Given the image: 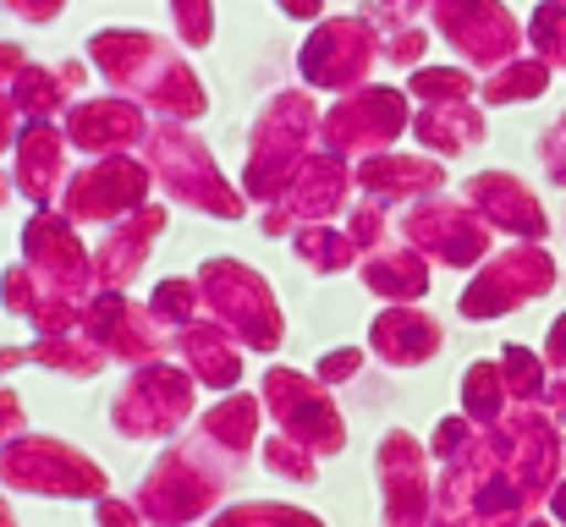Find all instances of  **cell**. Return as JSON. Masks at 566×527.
<instances>
[{
    "label": "cell",
    "instance_id": "obj_1",
    "mask_svg": "<svg viewBox=\"0 0 566 527\" xmlns=\"http://www.w3.org/2000/svg\"><path fill=\"white\" fill-rule=\"evenodd\" d=\"M551 286H556V259L545 247L523 242V247H512V253H501L479 270V281L462 292V314L468 319H501V314L545 297Z\"/></svg>",
    "mask_w": 566,
    "mask_h": 527
},
{
    "label": "cell",
    "instance_id": "obj_14",
    "mask_svg": "<svg viewBox=\"0 0 566 527\" xmlns=\"http://www.w3.org/2000/svg\"><path fill=\"white\" fill-rule=\"evenodd\" d=\"M11 11L39 22V17H55V11H61V0H11Z\"/></svg>",
    "mask_w": 566,
    "mask_h": 527
},
{
    "label": "cell",
    "instance_id": "obj_13",
    "mask_svg": "<svg viewBox=\"0 0 566 527\" xmlns=\"http://www.w3.org/2000/svg\"><path fill=\"white\" fill-rule=\"evenodd\" d=\"M44 160H61V155H55V138H50V133H44V149H39V160H33V166H44ZM22 187H28L33 198H44V176H28Z\"/></svg>",
    "mask_w": 566,
    "mask_h": 527
},
{
    "label": "cell",
    "instance_id": "obj_3",
    "mask_svg": "<svg viewBox=\"0 0 566 527\" xmlns=\"http://www.w3.org/2000/svg\"><path fill=\"white\" fill-rule=\"evenodd\" d=\"M468 203L479 209V220L484 225H495V231H512V236H523V242H539L545 236V209H539V198L517 181V176L506 171H484L473 187H468Z\"/></svg>",
    "mask_w": 566,
    "mask_h": 527
},
{
    "label": "cell",
    "instance_id": "obj_2",
    "mask_svg": "<svg viewBox=\"0 0 566 527\" xmlns=\"http://www.w3.org/2000/svg\"><path fill=\"white\" fill-rule=\"evenodd\" d=\"M434 17L468 61H479V66L517 61V22L501 0H434Z\"/></svg>",
    "mask_w": 566,
    "mask_h": 527
},
{
    "label": "cell",
    "instance_id": "obj_19",
    "mask_svg": "<svg viewBox=\"0 0 566 527\" xmlns=\"http://www.w3.org/2000/svg\"><path fill=\"white\" fill-rule=\"evenodd\" d=\"M562 6H566V0H562Z\"/></svg>",
    "mask_w": 566,
    "mask_h": 527
},
{
    "label": "cell",
    "instance_id": "obj_6",
    "mask_svg": "<svg viewBox=\"0 0 566 527\" xmlns=\"http://www.w3.org/2000/svg\"><path fill=\"white\" fill-rule=\"evenodd\" d=\"M545 88H551V66H545L539 55H517V61L495 66L484 99H490V105H523V99H539Z\"/></svg>",
    "mask_w": 566,
    "mask_h": 527
},
{
    "label": "cell",
    "instance_id": "obj_17",
    "mask_svg": "<svg viewBox=\"0 0 566 527\" xmlns=\"http://www.w3.org/2000/svg\"><path fill=\"white\" fill-rule=\"evenodd\" d=\"M556 396H562V407H566V379H562V390H556Z\"/></svg>",
    "mask_w": 566,
    "mask_h": 527
},
{
    "label": "cell",
    "instance_id": "obj_18",
    "mask_svg": "<svg viewBox=\"0 0 566 527\" xmlns=\"http://www.w3.org/2000/svg\"><path fill=\"white\" fill-rule=\"evenodd\" d=\"M562 512H566V500H562Z\"/></svg>",
    "mask_w": 566,
    "mask_h": 527
},
{
    "label": "cell",
    "instance_id": "obj_4",
    "mask_svg": "<svg viewBox=\"0 0 566 527\" xmlns=\"http://www.w3.org/2000/svg\"><path fill=\"white\" fill-rule=\"evenodd\" d=\"M369 28L364 22H331L325 33H319V44L308 39V50H303V72L308 77H319V83H347V77H358L364 66H369V44H358L353 50V39H364Z\"/></svg>",
    "mask_w": 566,
    "mask_h": 527
},
{
    "label": "cell",
    "instance_id": "obj_9",
    "mask_svg": "<svg viewBox=\"0 0 566 527\" xmlns=\"http://www.w3.org/2000/svg\"><path fill=\"white\" fill-rule=\"evenodd\" d=\"M539 160H545V171H551V181H562L566 187V116L539 138Z\"/></svg>",
    "mask_w": 566,
    "mask_h": 527
},
{
    "label": "cell",
    "instance_id": "obj_10",
    "mask_svg": "<svg viewBox=\"0 0 566 527\" xmlns=\"http://www.w3.org/2000/svg\"><path fill=\"white\" fill-rule=\"evenodd\" d=\"M506 373H512V384H517V390H528V396H534V390H539V379H545V373H539V362H534L523 347H506Z\"/></svg>",
    "mask_w": 566,
    "mask_h": 527
},
{
    "label": "cell",
    "instance_id": "obj_15",
    "mask_svg": "<svg viewBox=\"0 0 566 527\" xmlns=\"http://www.w3.org/2000/svg\"><path fill=\"white\" fill-rule=\"evenodd\" d=\"M545 347H551V362H556V368H566V314L551 325V341H545Z\"/></svg>",
    "mask_w": 566,
    "mask_h": 527
},
{
    "label": "cell",
    "instance_id": "obj_7",
    "mask_svg": "<svg viewBox=\"0 0 566 527\" xmlns=\"http://www.w3.org/2000/svg\"><path fill=\"white\" fill-rule=\"evenodd\" d=\"M528 39H534V50H539L545 66H566V6L562 0H545V6L534 11Z\"/></svg>",
    "mask_w": 566,
    "mask_h": 527
},
{
    "label": "cell",
    "instance_id": "obj_8",
    "mask_svg": "<svg viewBox=\"0 0 566 527\" xmlns=\"http://www.w3.org/2000/svg\"><path fill=\"white\" fill-rule=\"evenodd\" d=\"M468 72H418V83H412V94H423L429 105H457V99H468Z\"/></svg>",
    "mask_w": 566,
    "mask_h": 527
},
{
    "label": "cell",
    "instance_id": "obj_11",
    "mask_svg": "<svg viewBox=\"0 0 566 527\" xmlns=\"http://www.w3.org/2000/svg\"><path fill=\"white\" fill-rule=\"evenodd\" d=\"M171 11H177V28L188 22L192 39H203V33H209V11H203V0H177Z\"/></svg>",
    "mask_w": 566,
    "mask_h": 527
},
{
    "label": "cell",
    "instance_id": "obj_5",
    "mask_svg": "<svg viewBox=\"0 0 566 527\" xmlns=\"http://www.w3.org/2000/svg\"><path fill=\"white\" fill-rule=\"evenodd\" d=\"M418 127H423V144H429V149H446V155H462V149H473V144L484 138V122H479V110H468V99H457V105H429Z\"/></svg>",
    "mask_w": 566,
    "mask_h": 527
},
{
    "label": "cell",
    "instance_id": "obj_12",
    "mask_svg": "<svg viewBox=\"0 0 566 527\" xmlns=\"http://www.w3.org/2000/svg\"><path fill=\"white\" fill-rule=\"evenodd\" d=\"M423 55V33H396L390 39V61H418Z\"/></svg>",
    "mask_w": 566,
    "mask_h": 527
},
{
    "label": "cell",
    "instance_id": "obj_16",
    "mask_svg": "<svg viewBox=\"0 0 566 527\" xmlns=\"http://www.w3.org/2000/svg\"><path fill=\"white\" fill-rule=\"evenodd\" d=\"M292 17H308V11H319V0H281Z\"/></svg>",
    "mask_w": 566,
    "mask_h": 527
}]
</instances>
